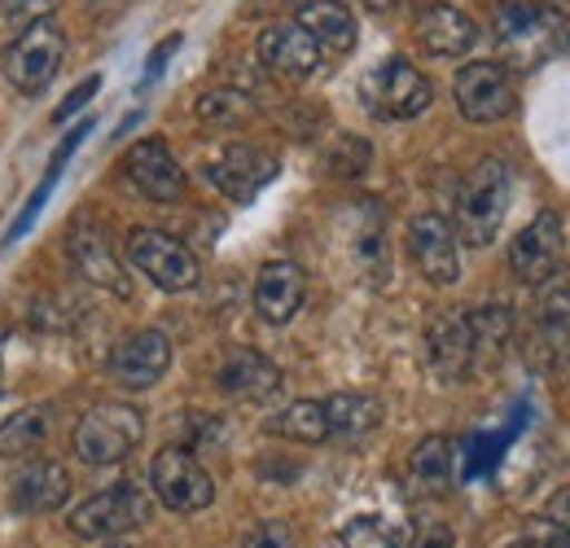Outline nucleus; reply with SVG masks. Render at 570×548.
<instances>
[{"mask_svg":"<svg viewBox=\"0 0 570 548\" xmlns=\"http://www.w3.org/2000/svg\"><path fill=\"white\" fill-rule=\"evenodd\" d=\"M492 40L504 67L535 70L570 49V13L544 0H497Z\"/></svg>","mask_w":570,"mask_h":548,"instance_id":"nucleus-1","label":"nucleus"},{"mask_svg":"<svg viewBox=\"0 0 570 548\" xmlns=\"http://www.w3.org/2000/svg\"><path fill=\"white\" fill-rule=\"evenodd\" d=\"M509 167L500 158H483L465 185H461V198H456V233L465 246H492L504 224V211H509Z\"/></svg>","mask_w":570,"mask_h":548,"instance_id":"nucleus-2","label":"nucleus"},{"mask_svg":"<svg viewBox=\"0 0 570 548\" xmlns=\"http://www.w3.org/2000/svg\"><path fill=\"white\" fill-rule=\"evenodd\" d=\"M145 434V417L132 404H92V409L79 417L71 434L75 457L83 466H119L124 457H132V448L141 443Z\"/></svg>","mask_w":570,"mask_h":548,"instance_id":"nucleus-3","label":"nucleus"},{"mask_svg":"<svg viewBox=\"0 0 570 548\" xmlns=\"http://www.w3.org/2000/svg\"><path fill=\"white\" fill-rule=\"evenodd\" d=\"M62 58H67V36H62V27H58L53 18H36V22H27V27L13 36V45L4 49V75H9V84H13L18 92H45L49 79L62 67Z\"/></svg>","mask_w":570,"mask_h":548,"instance_id":"nucleus-4","label":"nucleus"},{"mask_svg":"<svg viewBox=\"0 0 570 548\" xmlns=\"http://www.w3.org/2000/svg\"><path fill=\"white\" fill-rule=\"evenodd\" d=\"M360 97L377 119H417L430 106V84L409 58H386L382 67L364 75Z\"/></svg>","mask_w":570,"mask_h":548,"instance_id":"nucleus-5","label":"nucleus"},{"mask_svg":"<svg viewBox=\"0 0 570 548\" xmlns=\"http://www.w3.org/2000/svg\"><path fill=\"white\" fill-rule=\"evenodd\" d=\"M145 522H149V500L132 482L97 491L92 500H83L71 513V531L79 540H115V536H128Z\"/></svg>","mask_w":570,"mask_h":548,"instance_id":"nucleus-6","label":"nucleus"},{"mask_svg":"<svg viewBox=\"0 0 570 548\" xmlns=\"http://www.w3.org/2000/svg\"><path fill=\"white\" fill-rule=\"evenodd\" d=\"M149 482L171 513H198L215 500L212 474L189 448H163L149 466Z\"/></svg>","mask_w":570,"mask_h":548,"instance_id":"nucleus-7","label":"nucleus"},{"mask_svg":"<svg viewBox=\"0 0 570 548\" xmlns=\"http://www.w3.org/2000/svg\"><path fill=\"white\" fill-rule=\"evenodd\" d=\"M128 260H132L158 290L180 294V290H194V285H198V260H194V251H189L185 242L158 233V228H132V237H128Z\"/></svg>","mask_w":570,"mask_h":548,"instance_id":"nucleus-8","label":"nucleus"},{"mask_svg":"<svg viewBox=\"0 0 570 548\" xmlns=\"http://www.w3.org/2000/svg\"><path fill=\"white\" fill-rule=\"evenodd\" d=\"M207 176H212V185L224 198L255 203L259 189H268L277 180V158L268 149H259V145L233 140V145H224L219 154L207 158Z\"/></svg>","mask_w":570,"mask_h":548,"instance_id":"nucleus-9","label":"nucleus"},{"mask_svg":"<svg viewBox=\"0 0 570 548\" xmlns=\"http://www.w3.org/2000/svg\"><path fill=\"white\" fill-rule=\"evenodd\" d=\"M562 246H567V228L558 211H540L509 246V268L527 285H544L562 264Z\"/></svg>","mask_w":570,"mask_h":548,"instance_id":"nucleus-10","label":"nucleus"},{"mask_svg":"<svg viewBox=\"0 0 570 548\" xmlns=\"http://www.w3.org/2000/svg\"><path fill=\"white\" fill-rule=\"evenodd\" d=\"M456 106L470 124H497L504 115H513V84L500 62H470V67L456 70Z\"/></svg>","mask_w":570,"mask_h":548,"instance_id":"nucleus-11","label":"nucleus"},{"mask_svg":"<svg viewBox=\"0 0 570 548\" xmlns=\"http://www.w3.org/2000/svg\"><path fill=\"white\" fill-rule=\"evenodd\" d=\"M409 255L417 264V273L430 285H452L461 276V251H456V233L439 211H422L409 224Z\"/></svg>","mask_w":570,"mask_h":548,"instance_id":"nucleus-12","label":"nucleus"},{"mask_svg":"<svg viewBox=\"0 0 570 548\" xmlns=\"http://www.w3.org/2000/svg\"><path fill=\"white\" fill-rule=\"evenodd\" d=\"M171 369V339L163 330H137L110 355V378L128 391H149Z\"/></svg>","mask_w":570,"mask_h":548,"instance_id":"nucleus-13","label":"nucleus"},{"mask_svg":"<svg viewBox=\"0 0 570 548\" xmlns=\"http://www.w3.org/2000/svg\"><path fill=\"white\" fill-rule=\"evenodd\" d=\"M124 172H128L132 189L145 194L149 203H176L185 194V172L163 140H137L124 154Z\"/></svg>","mask_w":570,"mask_h":548,"instance_id":"nucleus-14","label":"nucleus"},{"mask_svg":"<svg viewBox=\"0 0 570 548\" xmlns=\"http://www.w3.org/2000/svg\"><path fill=\"white\" fill-rule=\"evenodd\" d=\"M215 382H219L224 395H233V400H242V404H264V400H273V395L282 391V369H277L264 351L237 346V351H228V360L219 364Z\"/></svg>","mask_w":570,"mask_h":548,"instance_id":"nucleus-15","label":"nucleus"},{"mask_svg":"<svg viewBox=\"0 0 570 548\" xmlns=\"http://www.w3.org/2000/svg\"><path fill=\"white\" fill-rule=\"evenodd\" d=\"M67 246H71L75 268L88 276L92 285H101L110 294H128V273H124V264H119V255H115V246H110V237H106L101 224H92V219L79 215L71 237H67Z\"/></svg>","mask_w":570,"mask_h":548,"instance_id":"nucleus-16","label":"nucleus"},{"mask_svg":"<svg viewBox=\"0 0 570 548\" xmlns=\"http://www.w3.org/2000/svg\"><path fill=\"white\" fill-rule=\"evenodd\" d=\"M413 36H417V45L426 49L430 58H461V53L474 49L479 27H474V18L461 13L456 4L430 0L426 9L417 13V22H413Z\"/></svg>","mask_w":570,"mask_h":548,"instance_id":"nucleus-17","label":"nucleus"},{"mask_svg":"<svg viewBox=\"0 0 570 548\" xmlns=\"http://www.w3.org/2000/svg\"><path fill=\"white\" fill-rule=\"evenodd\" d=\"M430 369L443 382H461L474 369V339H470V316L465 312H443L426 330Z\"/></svg>","mask_w":570,"mask_h":548,"instance_id":"nucleus-18","label":"nucleus"},{"mask_svg":"<svg viewBox=\"0 0 570 548\" xmlns=\"http://www.w3.org/2000/svg\"><path fill=\"white\" fill-rule=\"evenodd\" d=\"M259 58H264V67L273 70V75H282V79H307L312 70L321 67V45L298 22H277V27H264Z\"/></svg>","mask_w":570,"mask_h":548,"instance_id":"nucleus-19","label":"nucleus"},{"mask_svg":"<svg viewBox=\"0 0 570 548\" xmlns=\"http://www.w3.org/2000/svg\"><path fill=\"white\" fill-rule=\"evenodd\" d=\"M303 299H307V273L298 264L277 260V264L259 268V281H255V312H259V321H268V325L294 321Z\"/></svg>","mask_w":570,"mask_h":548,"instance_id":"nucleus-20","label":"nucleus"},{"mask_svg":"<svg viewBox=\"0 0 570 548\" xmlns=\"http://www.w3.org/2000/svg\"><path fill=\"white\" fill-rule=\"evenodd\" d=\"M67 496H71V474L58 461H31V466H22L13 474V491H9V500H13L18 513H53V509L67 505Z\"/></svg>","mask_w":570,"mask_h":548,"instance_id":"nucleus-21","label":"nucleus"},{"mask_svg":"<svg viewBox=\"0 0 570 548\" xmlns=\"http://www.w3.org/2000/svg\"><path fill=\"white\" fill-rule=\"evenodd\" d=\"M294 22L321 45V53H352V45H356V18L338 0H312L298 9Z\"/></svg>","mask_w":570,"mask_h":548,"instance_id":"nucleus-22","label":"nucleus"},{"mask_svg":"<svg viewBox=\"0 0 570 548\" xmlns=\"http://www.w3.org/2000/svg\"><path fill=\"white\" fill-rule=\"evenodd\" d=\"M325 404V421H330V439H364L382 425V400L377 395H360V391H343L334 400H321Z\"/></svg>","mask_w":570,"mask_h":548,"instance_id":"nucleus-23","label":"nucleus"},{"mask_svg":"<svg viewBox=\"0 0 570 548\" xmlns=\"http://www.w3.org/2000/svg\"><path fill=\"white\" fill-rule=\"evenodd\" d=\"M452 466H456L452 439H443V434H426V439L413 448V457H409V479H413L417 491L439 496V491H448V482H452Z\"/></svg>","mask_w":570,"mask_h":548,"instance_id":"nucleus-24","label":"nucleus"},{"mask_svg":"<svg viewBox=\"0 0 570 548\" xmlns=\"http://www.w3.org/2000/svg\"><path fill=\"white\" fill-rule=\"evenodd\" d=\"M273 434L282 439H294V443H325L330 439V421H325V404L321 400H298L285 412H277L268 421Z\"/></svg>","mask_w":570,"mask_h":548,"instance_id":"nucleus-25","label":"nucleus"},{"mask_svg":"<svg viewBox=\"0 0 570 548\" xmlns=\"http://www.w3.org/2000/svg\"><path fill=\"white\" fill-rule=\"evenodd\" d=\"M49 434V409H22L0 425V457H31Z\"/></svg>","mask_w":570,"mask_h":548,"instance_id":"nucleus-26","label":"nucleus"},{"mask_svg":"<svg viewBox=\"0 0 570 548\" xmlns=\"http://www.w3.org/2000/svg\"><path fill=\"white\" fill-rule=\"evenodd\" d=\"M509 334H513V312H509V307H483V312H474V316H470L474 360H479V355L497 360L500 351H504V343H509Z\"/></svg>","mask_w":570,"mask_h":548,"instance_id":"nucleus-27","label":"nucleus"},{"mask_svg":"<svg viewBox=\"0 0 570 548\" xmlns=\"http://www.w3.org/2000/svg\"><path fill=\"white\" fill-rule=\"evenodd\" d=\"M404 531L382 513H360L343 527V548H400Z\"/></svg>","mask_w":570,"mask_h":548,"instance_id":"nucleus-28","label":"nucleus"},{"mask_svg":"<svg viewBox=\"0 0 570 548\" xmlns=\"http://www.w3.org/2000/svg\"><path fill=\"white\" fill-rule=\"evenodd\" d=\"M198 119L203 124H219V128H237L250 119V97L246 92H233V88H215L198 97Z\"/></svg>","mask_w":570,"mask_h":548,"instance_id":"nucleus-29","label":"nucleus"},{"mask_svg":"<svg viewBox=\"0 0 570 548\" xmlns=\"http://www.w3.org/2000/svg\"><path fill=\"white\" fill-rule=\"evenodd\" d=\"M242 548H298V540H294V531H289V522H259L246 540H242Z\"/></svg>","mask_w":570,"mask_h":548,"instance_id":"nucleus-30","label":"nucleus"},{"mask_svg":"<svg viewBox=\"0 0 570 548\" xmlns=\"http://www.w3.org/2000/svg\"><path fill=\"white\" fill-rule=\"evenodd\" d=\"M97 88H101V79H97V75H92V79H83L71 97L58 106V115H53V119H58V124H67L71 115H79V110H83V101H92V92H97Z\"/></svg>","mask_w":570,"mask_h":548,"instance_id":"nucleus-31","label":"nucleus"},{"mask_svg":"<svg viewBox=\"0 0 570 548\" xmlns=\"http://www.w3.org/2000/svg\"><path fill=\"white\" fill-rule=\"evenodd\" d=\"M544 518H549V522H553V527L570 540V487H562V491L544 505Z\"/></svg>","mask_w":570,"mask_h":548,"instance_id":"nucleus-32","label":"nucleus"},{"mask_svg":"<svg viewBox=\"0 0 570 548\" xmlns=\"http://www.w3.org/2000/svg\"><path fill=\"white\" fill-rule=\"evenodd\" d=\"M4 4V13L13 18V22H36V18H45V9H49V0H0Z\"/></svg>","mask_w":570,"mask_h":548,"instance_id":"nucleus-33","label":"nucleus"},{"mask_svg":"<svg viewBox=\"0 0 570 548\" xmlns=\"http://www.w3.org/2000/svg\"><path fill=\"white\" fill-rule=\"evenodd\" d=\"M413 548H456V545H452V531H448L443 522H430V527H422V531H417Z\"/></svg>","mask_w":570,"mask_h":548,"instance_id":"nucleus-34","label":"nucleus"},{"mask_svg":"<svg viewBox=\"0 0 570 548\" xmlns=\"http://www.w3.org/2000/svg\"><path fill=\"white\" fill-rule=\"evenodd\" d=\"M176 49H180V36H167V45L149 53V67H145V70H149V79H154V75H163V67H167V58H171Z\"/></svg>","mask_w":570,"mask_h":548,"instance_id":"nucleus-35","label":"nucleus"},{"mask_svg":"<svg viewBox=\"0 0 570 548\" xmlns=\"http://www.w3.org/2000/svg\"><path fill=\"white\" fill-rule=\"evenodd\" d=\"M364 4H368V9H377V13H382V9H391V4H395V0H364Z\"/></svg>","mask_w":570,"mask_h":548,"instance_id":"nucleus-36","label":"nucleus"},{"mask_svg":"<svg viewBox=\"0 0 570 548\" xmlns=\"http://www.w3.org/2000/svg\"><path fill=\"white\" fill-rule=\"evenodd\" d=\"M513 548H544V545H540L535 536H527V540H518V545H513Z\"/></svg>","mask_w":570,"mask_h":548,"instance_id":"nucleus-37","label":"nucleus"},{"mask_svg":"<svg viewBox=\"0 0 570 548\" xmlns=\"http://www.w3.org/2000/svg\"><path fill=\"white\" fill-rule=\"evenodd\" d=\"M110 548H128V545H110Z\"/></svg>","mask_w":570,"mask_h":548,"instance_id":"nucleus-38","label":"nucleus"}]
</instances>
